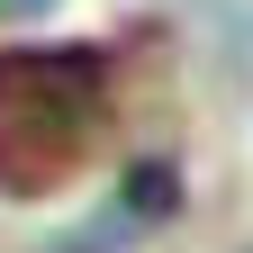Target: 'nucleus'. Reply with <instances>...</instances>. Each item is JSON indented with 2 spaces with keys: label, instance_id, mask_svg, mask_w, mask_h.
I'll use <instances>...</instances> for the list:
<instances>
[{
  "label": "nucleus",
  "instance_id": "f257e3e1",
  "mask_svg": "<svg viewBox=\"0 0 253 253\" xmlns=\"http://www.w3.org/2000/svg\"><path fill=\"white\" fill-rule=\"evenodd\" d=\"M100 109H109V54L100 45L0 54V181L9 190H54L82 163Z\"/></svg>",
  "mask_w": 253,
  "mask_h": 253
},
{
  "label": "nucleus",
  "instance_id": "f03ea898",
  "mask_svg": "<svg viewBox=\"0 0 253 253\" xmlns=\"http://www.w3.org/2000/svg\"><path fill=\"white\" fill-rule=\"evenodd\" d=\"M0 9H9V18H27V9H45V0H0Z\"/></svg>",
  "mask_w": 253,
  "mask_h": 253
}]
</instances>
